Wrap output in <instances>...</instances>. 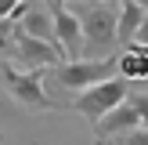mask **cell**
Instances as JSON below:
<instances>
[{"label":"cell","instance_id":"6","mask_svg":"<svg viewBox=\"0 0 148 145\" xmlns=\"http://www.w3.org/2000/svg\"><path fill=\"white\" fill-rule=\"evenodd\" d=\"M51 14H54V33L62 44L65 58H83V22L72 7H65V0H51Z\"/></svg>","mask_w":148,"mask_h":145},{"label":"cell","instance_id":"7","mask_svg":"<svg viewBox=\"0 0 148 145\" xmlns=\"http://www.w3.org/2000/svg\"><path fill=\"white\" fill-rule=\"evenodd\" d=\"M14 22H18L29 36H36V40H47V44H54V47H62V44H58V33H54V14H51L47 4L25 0V11H22Z\"/></svg>","mask_w":148,"mask_h":145},{"label":"cell","instance_id":"12","mask_svg":"<svg viewBox=\"0 0 148 145\" xmlns=\"http://www.w3.org/2000/svg\"><path fill=\"white\" fill-rule=\"evenodd\" d=\"M14 51V18H0V58H11Z\"/></svg>","mask_w":148,"mask_h":145},{"label":"cell","instance_id":"1","mask_svg":"<svg viewBox=\"0 0 148 145\" xmlns=\"http://www.w3.org/2000/svg\"><path fill=\"white\" fill-rule=\"evenodd\" d=\"M76 14L83 22V58H108L119 47V4L112 0H76Z\"/></svg>","mask_w":148,"mask_h":145},{"label":"cell","instance_id":"14","mask_svg":"<svg viewBox=\"0 0 148 145\" xmlns=\"http://www.w3.org/2000/svg\"><path fill=\"white\" fill-rule=\"evenodd\" d=\"M134 44H137V47H145V51H148V11H145V22L137 26V36H134Z\"/></svg>","mask_w":148,"mask_h":145},{"label":"cell","instance_id":"13","mask_svg":"<svg viewBox=\"0 0 148 145\" xmlns=\"http://www.w3.org/2000/svg\"><path fill=\"white\" fill-rule=\"evenodd\" d=\"M127 102L137 109V116H141V127H148V91H137V94L130 91V94H127Z\"/></svg>","mask_w":148,"mask_h":145},{"label":"cell","instance_id":"4","mask_svg":"<svg viewBox=\"0 0 148 145\" xmlns=\"http://www.w3.org/2000/svg\"><path fill=\"white\" fill-rule=\"evenodd\" d=\"M51 76L65 91H83L90 84L116 76V55H108V58H62L58 65H51Z\"/></svg>","mask_w":148,"mask_h":145},{"label":"cell","instance_id":"8","mask_svg":"<svg viewBox=\"0 0 148 145\" xmlns=\"http://www.w3.org/2000/svg\"><path fill=\"white\" fill-rule=\"evenodd\" d=\"M137 127H141L137 109L130 105V102H119L116 109H108V113L94 123V134L98 138H123V134H130V130H137Z\"/></svg>","mask_w":148,"mask_h":145},{"label":"cell","instance_id":"15","mask_svg":"<svg viewBox=\"0 0 148 145\" xmlns=\"http://www.w3.org/2000/svg\"><path fill=\"white\" fill-rule=\"evenodd\" d=\"M18 4H22V0H0V18H11Z\"/></svg>","mask_w":148,"mask_h":145},{"label":"cell","instance_id":"5","mask_svg":"<svg viewBox=\"0 0 148 145\" xmlns=\"http://www.w3.org/2000/svg\"><path fill=\"white\" fill-rule=\"evenodd\" d=\"M62 47H54V44L47 40H36V36H29L25 29L14 22V51H11V65H18V69H43L47 72L51 65L62 62Z\"/></svg>","mask_w":148,"mask_h":145},{"label":"cell","instance_id":"3","mask_svg":"<svg viewBox=\"0 0 148 145\" xmlns=\"http://www.w3.org/2000/svg\"><path fill=\"white\" fill-rule=\"evenodd\" d=\"M134 91V80H127V76H108V80H101V84H90V87H83V91H76V98H72V113H79L87 123H98L101 116L108 113V109H116L119 102H127V94Z\"/></svg>","mask_w":148,"mask_h":145},{"label":"cell","instance_id":"10","mask_svg":"<svg viewBox=\"0 0 148 145\" xmlns=\"http://www.w3.org/2000/svg\"><path fill=\"white\" fill-rule=\"evenodd\" d=\"M116 72L127 80H148V51H141L137 44L123 47L116 55Z\"/></svg>","mask_w":148,"mask_h":145},{"label":"cell","instance_id":"2","mask_svg":"<svg viewBox=\"0 0 148 145\" xmlns=\"http://www.w3.org/2000/svg\"><path fill=\"white\" fill-rule=\"evenodd\" d=\"M0 84L11 94L14 105L29 109V113H51V109H58V102L43 87V69H18L7 58H0Z\"/></svg>","mask_w":148,"mask_h":145},{"label":"cell","instance_id":"16","mask_svg":"<svg viewBox=\"0 0 148 145\" xmlns=\"http://www.w3.org/2000/svg\"><path fill=\"white\" fill-rule=\"evenodd\" d=\"M137 4H141V7H145V11H148V0H137Z\"/></svg>","mask_w":148,"mask_h":145},{"label":"cell","instance_id":"9","mask_svg":"<svg viewBox=\"0 0 148 145\" xmlns=\"http://www.w3.org/2000/svg\"><path fill=\"white\" fill-rule=\"evenodd\" d=\"M141 22H145V7L137 4V0H119V26H116L119 47H130V44H134Z\"/></svg>","mask_w":148,"mask_h":145},{"label":"cell","instance_id":"11","mask_svg":"<svg viewBox=\"0 0 148 145\" xmlns=\"http://www.w3.org/2000/svg\"><path fill=\"white\" fill-rule=\"evenodd\" d=\"M94 145H148V127H137L123 138H98L94 134Z\"/></svg>","mask_w":148,"mask_h":145}]
</instances>
